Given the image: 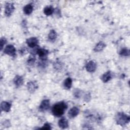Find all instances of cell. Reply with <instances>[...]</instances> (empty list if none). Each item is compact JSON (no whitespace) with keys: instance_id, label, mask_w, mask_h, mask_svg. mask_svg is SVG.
<instances>
[{"instance_id":"obj_1","label":"cell","mask_w":130,"mask_h":130,"mask_svg":"<svg viewBox=\"0 0 130 130\" xmlns=\"http://www.w3.org/2000/svg\"><path fill=\"white\" fill-rule=\"evenodd\" d=\"M68 108L67 104L63 102H59L55 103L52 107L51 111L53 115L56 117L62 116Z\"/></svg>"},{"instance_id":"obj_2","label":"cell","mask_w":130,"mask_h":130,"mask_svg":"<svg viewBox=\"0 0 130 130\" xmlns=\"http://www.w3.org/2000/svg\"><path fill=\"white\" fill-rule=\"evenodd\" d=\"M129 116L123 112H118L115 115V120L117 124L123 126L129 122Z\"/></svg>"},{"instance_id":"obj_3","label":"cell","mask_w":130,"mask_h":130,"mask_svg":"<svg viewBox=\"0 0 130 130\" xmlns=\"http://www.w3.org/2000/svg\"><path fill=\"white\" fill-rule=\"evenodd\" d=\"M35 53L38 54L40 59L42 60H46L47 58L48 55L49 54V51L44 48H35Z\"/></svg>"},{"instance_id":"obj_4","label":"cell","mask_w":130,"mask_h":130,"mask_svg":"<svg viewBox=\"0 0 130 130\" xmlns=\"http://www.w3.org/2000/svg\"><path fill=\"white\" fill-rule=\"evenodd\" d=\"M15 10V7L13 3H7L5 6V15L7 17H10L13 14Z\"/></svg>"},{"instance_id":"obj_5","label":"cell","mask_w":130,"mask_h":130,"mask_svg":"<svg viewBox=\"0 0 130 130\" xmlns=\"http://www.w3.org/2000/svg\"><path fill=\"white\" fill-rule=\"evenodd\" d=\"M4 53L11 56L15 57L16 56V48L13 45H8L4 48Z\"/></svg>"},{"instance_id":"obj_6","label":"cell","mask_w":130,"mask_h":130,"mask_svg":"<svg viewBox=\"0 0 130 130\" xmlns=\"http://www.w3.org/2000/svg\"><path fill=\"white\" fill-rule=\"evenodd\" d=\"M50 108V101L48 99L43 100L39 107V111L42 112L47 111Z\"/></svg>"},{"instance_id":"obj_7","label":"cell","mask_w":130,"mask_h":130,"mask_svg":"<svg viewBox=\"0 0 130 130\" xmlns=\"http://www.w3.org/2000/svg\"><path fill=\"white\" fill-rule=\"evenodd\" d=\"M26 43L29 47L34 48L38 46L39 40L36 37H30L26 39Z\"/></svg>"},{"instance_id":"obj_8","label":"cell","mask_w":130,"mask_h":130,"mask_svg":"<svg viewBox=\"0 0 130 130\" xmlns=\"http://www.w3.org/2000/svg\"><path fill=\"white\" fill-rule=\"evenodd\" d=\"M27 88L30 93H34L38 88V84L36 81H30L27 83Z\"/></svg>"},{"instance_id":"obj_9","label":"cell","mask_w":130,"mask_h":130,"mask_svg":"<svg viewBox=\"0 0 130 130\" xmlns=\"http://www.w3.org/2000/svg\"><path fill=\"white\" fill-rule=\"evenodd\" d=\"M85 68L88 72L93 73L96 69V64L93 60H90L87 63Z\"/></svg>"},{"instance_id":"obj_10","label":"cell","mask_w":130,"mask_h":130,"mask_svg":"<svg viewBox=\"0 0 130 130\" xmlns=\"http://www.w3.org/2000/svg\"><path fill=\"white\" fill-rule=\"evenodd\" d=\"M79 112L80 110L77 107H73L69 110L68 115L70 118H73L76 117L79 114Z\"/></svg>"},{"instance_id":"obj_11","label":"cell","mask_w":130,"mask_h":130,"mask_svg":"<svg viewBox=\"0 0 130 130\" xmlns=\"http://www.w3.org/2000/svg\"><path fill=\"white\" fill-rule=\"evenodd\" d=\"M12 107L11 103L7 101H3L1 104V108L2 111L8 112L10 111Z\"/></svg>"},{"instance_id":"obj_12","label":"cell","mask_w":130,"mask_h":130,"mask_svg":"<svg viewBox=\"0 0 130 130\" xmlns=\"http://www.w3.org/2000/svg\"><path fill=\"white\" fill-rule=\"evenodd\" d=\"M23 78L20 75H16L13 80V82L16 87H19L22 86L23 84Z\"/></svg>"},{"instance_id":"obj_13","label":"cell","mask_w":130,"mask_h":130,"mask_svg":"<svg viewBox=\"0 0 130 130\" xmlns=\"http://www.w3.org/2000/svg\"><path fill=\"white\" fill-rule=\"evenodd\" d=\"M58 125L60 128H62V129L67 128L69 126L68 121L65 117H62L58 120Z\"/></svg>"},{"instance_id":"obj_14","label":"cell","mask_w":130,"mask_h":130,"mask_svg":"<svg viewBox=\"0 0 130 130\" xmlns=\"http://www.w3.org/2000/svg\"><path fill=\"white\" fill-rule=\"evenodd\" d=\"M57 37V34L56 31L54 29L50 30L48 35V39L51 42H54Z\"/></svg>"},{"instance_id":"obj_15","label":"cell","mask_w":130,"mask_h":130,"mask_svg":"<svg viewBox=\"0 0 130 130\" xmlns=\"http://www.w3.org/2000/svg\"><path fill=\"white\" fill-rule=\"evenodd\" d=\"M112 73L110 71H108L105 73L103 75L101 76V80L104 83H107L108 81H109L112 79Z\"/></svg>"},{"instance_id":"obj_16","label":"cell","mask_w":130,"mask_h":130,"mask_svg":"<svg viewBox=\"0 0 130 130\" xmlns=\"http://www.w3.org/2000/svg\"><path fill=\"white\" fill-rule=\"evenodd\" d=\"M106 47V44H105L103 42H99L98 43L96 44L95 46L94 47L93 50L94 52H98L102 51L105 47Z\"/></svg>"},{"instance_id":"obj_17","label":"cell","mask_w":130,"mask_h":130,"mask_svg":"<svg viewBox=\"0 0 130 130\" xmlns=\"http://www.w3.org/2000/svg\"><path fill=\"white\" fill-rule=\"evenodd\" d=\"M33 6L31 5V4H27L26 5H25L23 9V11L24 12V13L26 15H29L30 14H31V13L33 11Z\"/></svg>"},{"instance_id":"obj_18","label":"cell","mask_w":130,"mask_h":130,"mask_svg":"<svg viewBox=\"0 0 130 130\" xmlns=\"http://www.w3.org/2000/svg\"><path fill=\"white\" fill-rule=\"evenodd\" d=\"M63 85V87H64V89H66L67 90L70 89L72 87V79L70 77H68V78H66L64 80Z\"/></svg>"},{"instance_id":"obj_19","label":"cell","mask_w":130,"mask_h":130,"mask_svg":"<svg viewBox=\"0 0 130 130\" xmlns=\"http://www.w3.org/2000/svg\"><path fill=\"white\" fill-rule=\"evenodd\" d=\"M54 11V8L52 6H47L44 8L43 12L46 16H50L53 13Z\"/></svg>"},{"instance_id":"obj_20","label":"cell","mask_w":130,"mask_h":130,"mask_svg":"<svg viewBox=\"0 0 130 130\" xmlns=\"http://www.w3.org/2000/svg\"><path fill=\"white\" fill-rule=\"evenodd\" d=\"M119 54L123 56H129L130 54L129 50L127 48H122L119 51Z\"/></svg>"},{"instance_id":"obj_21","label":"cell","mask_w":130,"mask_h":130,"mask_svg":"<svg viewBox=\"0 0 130 130\" xmlns=\"http://www.w3.org/2000/svg\"><path fill=\"white\" fill-rule=\"evenodd\" d=\"M35 61H36V58L35 57H32V56L30 57L27 60V64L29 66H33L35 64Z\"/></svg>"},{"instance_id":"obj_22","label":"cell","mask_w":130,"mask_h":130,"mask_svg":"<svg viewBox=\"0 0 130 130\" xmlns=\"http://www.w3.org/2000/svg\"><path fill=\"white\" fill-rule=\"evenodd\" d=\"M7 43V39L5 37H2L0 39V46H1V50H2L3 49L4 45Z\"/></svg>"},{"instance_id":"obj_23","label":"cell","mask_w":130,"mask_h":130,"mask_svg":"<svg viewBox=\"0 0 130 130\" xmlns=\"http://www.w3.org/2000/svg\"><path fill=\"white\" fill-rule=\"evenodd\" d=\"M74 96L76 98H79L81 95V91L78 89H76L74 91Z\"/></svg>"},{"instance_id":"obj_24","label":"cell","mask_w":130,"mask_h":130,"mask_svg":"<svg viewBox=\"0 0 130 130\" xmlns=\"http://www.w3.org/2000/svg\"><path fill=\"white\" fill-rule=\"evenodd\" d=\"M27 52H28V50L25 47H23L19 50V53H20V54H21L22 55H24L27 54Z\"/></svg>"},{"instance_id":"obj_25","label":"cell","mask_w":130,"mask_h":130,"mask_svg":"<svg viewBox=\"0 0 130 130\" xmlns=\"http://www.w3.org/2000/svg\"><path fill=\"white\" fill-rule=\"evenodd\" d=\"M62 66L61 65L60 62H56L54 63V67L56 70H59V69H62Z\"/></svg>"},{"instance_id":"obj_26","label":"cell","mask_w":130,"mask_h":130,"mask_svg":"<svg viewBox=\"0 0 130 130\" xmlns=\"http://www.w3.org/2000/svg\"><path fill=\"white\" fill-rule=\"evenodd\" d=\"M41 129H51V126L48 123H46L44 124V125L41 128Z\"/></svg>"},{"instance_id":"obj_27","label":"cell","mask_w":130,"mask_h":130,"mask_svg":"<svg viewBox=\"0 0 130 130\" xmlns=\"http://www.w3.org/2000/svg\"><path fill=\"white\" fill-rule=\"evenodd\" d=\"M84 101L87 102H88L89 101H90V99H91V96H90V94L89 93H87V94H86L84 96Z\"/></svg>"},{"instance_id":"obj_28","label":"cell","mask_w":130,"mask_h":130,"mask_svg":"<svg viewBox=\"0 0 130 130\" xmlns=\"http://www.w3.org/2000/svg\"><path fill=\"white\" fill-rule=\"evenodd\" d=\"M4 126H7L8 127L9 126L11 125V123H10L9 120H6V121H5L4 122Z\"/></svg>"}]
</instances>
